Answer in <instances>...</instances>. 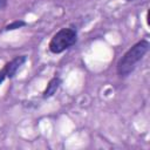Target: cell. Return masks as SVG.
<instances>
[{"label": "cell", "mask_w": 150, "mask_h": 150, "mask_svg": "<svg viewBox=\"0 0 150 150\" xmlns=\"http://www.w3.org/2000/svg\"><path fill=\"white\" fill-rule=\"evenodd\" d=\"M127 1H134V0H127Z\"/></svg>", "instance_id": "obj_8"}, {"label": "cell", "mask_w": 150, "mask_h": 150, "mask_svg": "<svg viewBox=\"0 0 150 150\" xmlns=\"http://www.w3.org/2000/svg\"><path fill=\"white\" fill-rule=\"evenodd\" d=\"M77 41V33L73 28H61L49 41L48 48L54 54H60L70 48Z\"/></svg>", "instance_id": "obj_2"}, {"label": "cell", "mask_w": 150, "mask_h": 150, "mask_svg": "<svg viewBox=\"0 0 150 150\" xmlns=\"http://www.w3.org/2000/svg\"><path fill=\"white\" fill-rule=\"evenodd\" d=\"M26 26V22L22 21V20H15L11 23H8L6 27H5V30H14V29H18V28H21Z\"/></svg>", "instance_id": "obj_5"}, {"label": "cell", "mask_w": 150, "mask_h": 150, "mask_svg": "<svg viewBox=\"0 0 150 150\" xmlns=\"http://www.w3.org/2000/svg\"><path fill=\"white\" fill-rule=\"evenodd\" d=\"M149 49V42L146 40H141L129 48L124 55L117 62V74L121 77L128 76L137 66V63L143 59Z\"/></svg>", "instance_id": "obj_1"}, {"label": "cell", "mask_w": 150, "mask_h": 150, "mask_svg": "<svg viewBox=\"0 0 150 150\" xmlns=\"http://www.w3.org/2000/svg\"><path fill=\"white\" fill-rule=\"evenodd\" d=\"M60 84H61V80H60V77H56V76L53 77V79L48 82L47 88H46L45 91H43V97L46 98V97H50V96H53V95L56 93V90L59 89Z\"/></svg>", "instance_id": "obj_4"}, {"label": "cell", "mask_w": 150, "mask_h": 150, "mask_svg": "<svg viewBox=\"0 0 150 150\" xmlns=\"http://www.w3.org/2000/svg\"><path fill=\"white\" fill-rule=\"evenodd\" d=\"M26 60H27V56L26 55H20V56H15L13 60H11L9 62H7L5 64V67L2 68V70L6 74V77L12 79L16 74V71L20 69V67L26 62Z\"/></svg>", "instance_id": "obj_3"}, {"label": "cell", "mask_w": 150, "mask_h": 150, "mask_svg": "<svg viewBox=\"0 0 150 150\" xmlns=\"http://www.w3.org/2000/svg\"><path fill=\"white\" fill-rule=\"evenodd\" d=\"M7 4V0H0V9H2Z\"/></svg>", "instance_id": "obj_7"}, {"label": "cell", "mask_w": 150, "mask_h": 150, "mask_svg": "<svg viewBox=\"0 0 150 150\" xmlns=\"http://www.w3.org/2000/svg\"><path fill=\"white\" fill-rule=\"evenodd\" d=\"M5 79H6V74H5V71L1 69V70H0V84L4 82Z\"/></svg>", "instance_id": "obj_6"}]
</instances>
